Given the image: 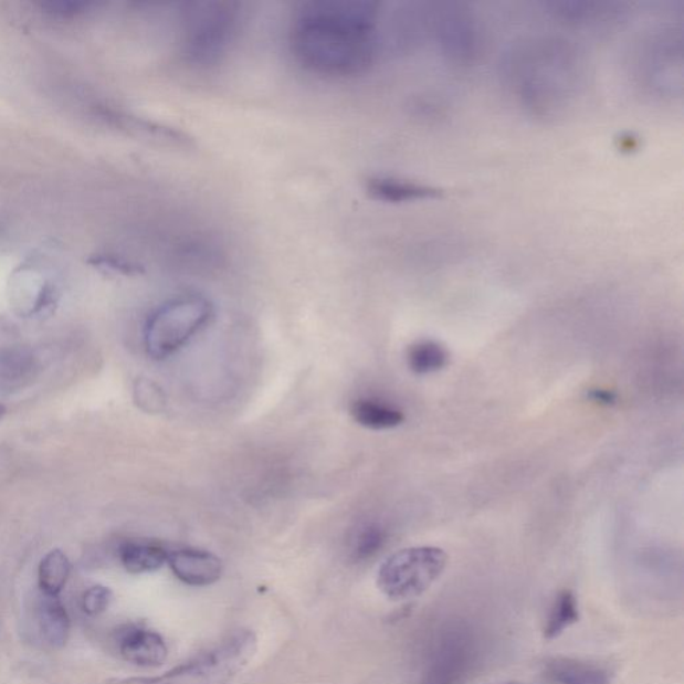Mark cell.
I'll list each match as a JSON object with an SVG mask.
<instances>
[{"label": "cell", "mask_w": 684, "mask_h": 684, "mask_svg": "<svg viewBox=\"0 0 684 684\" xmlns=\"http://www.w3.org/2000/svg\"><path fill=\"white\" fill-rule=\"evenodd\" d=\"M379 44V10L373 3L324 0L294 12L290 48L308 73L334 80L366 73Z\"/></svg>", "instance_id": "cell-1"}, {"label": "cell", "mask_w": 684, "mask_h": 684, "mask_svg": "<svg viewBox=\"0 0 684 684\" xmlns=\"http://www.w3.org/2000/svg\"><path fill=\"white\" fill-rule=\"evenodd\" d=\"M503 73L522 105L540 118L566 108L583 78L578 51L558 40L517 44L505 55Z\"/></svg>", "instance_id": "cell-2"}, {"label": "cell", "mask_w": 684, "mask_h": 684, "mask_svg": "<svg viewBox=\"0 0 684 684\" xmlns=\"http://www.w3.org/2000/svg\"><path fill=\"white\" fill-rule=\"evenodd\" d=\"M257 645L253 631H236L217 648L164 675L126 677L108 684H229L252 662Z\"/></svg>", "instance_id": "cell-3"}, {"label": "cell", "mask_w": 684, "mask_h": 684, "mask_svg": "<svg viewBox=\"0 0 684 684\" xmlns=\"http://www.w3.org/2000/svg\"><path fill=\"white\" fill-rule=\"evenodd\" d=\"M213 316L208 298L189 294L152 312L145 326V347L152 360H165L182 349Z\"/></svg>", "instance_id": "cell-4"}, {"label": "cell", "mask_w": 684, "mask_h": 684, "mask_svg": "<svg viewBox=\"0 0 684 684\" xmlns=\"http://www.w3.org/2000/svg\"><path fill=\"white\" fill-rule=\"evenodd\" d=\"M449 555L438 547H411L394 553L377 572V587L388 599L401 602L421 597L444 573Z\"/></svg>", "instance_id": "cell-5"}, {"label": "cell", "mask_w": 684, "mask_h": 684, "mask_svg": "<svg viewBox=\"0 0 684 684\" xmlns=\"http://www.w3.org/2000/svg\"><path fill=\"white\" fill-rule=\"evenodd\" d=\"M185 31V55L191 65L212 66L225 55L235 34V14L228 4H203L191 12Z\"/></svg>", "instance_id": "cell-6"}, {"label": "cell", "mask_w": 684, "mask_h": 684, "mask_svg": "<svg viewBox=\"0 0 684 684\" xmlns=\"http://www.w3.org/2000/svg\"><path fill=\"white\" fill-rule=\"evenodd\" d=\"M430 18L434 38L446 56L459 63L476 60L481 38L475 17L464 4H439Z\"/></svg>", "instance_id": "cell-7"}, {"label": "cell", "mask_w": 684, "mask_h": 684, "mask_svg": "<svg viewBox=\"0 0 684 684\" xmlns=\"http://www.w3.org/2000/svg\"><path fill=\"white\" fill-rule=\"evenodd\" d=\"M475 648L469 631L455 629L446 631L436 649L430 670L428 684H457L469 673Z\"/></svg>", "instance_id": "cell-8"}, {"label": "cell", "mask_w": 684, "mask_h": 684, "mask_svg": "<svg viewBox=\"0 0 684 684\" xmlns=\"http://www.w3.org/2000/svg\"><path fill=\"white\" fill-rule=\"evenodd\" d=\"M168 565L177 579L193 587L212 586L221 579L223 572L219 556L193 548L169 553Z\"/></svg>", "instance_id": "cell-9"}, {"label": "cell", "mask_w": 684, "mask_h": 684, "mask_svg": "<svg viewBox=\"0 0 684 684\" xmlns=\"http://www.w3.org/2000/svg\"><path fill=\"white\" fill-rule=\"evenodd\" d=\"M366 190L373 200L386 203L432 201L443 196V190L431 185L388 176L368 178Z\"/></svg>", "instance_id": "cell-10"}, {"label": "cell", "mask_w": 684, "mask_h": 684, "mask_svg": "<svg viewBox=\"0 0 684 684\" xmlns=\"http://www.w3.org/2000/svg\"><path fill=\"white\" fill-rule=\"evenodd\" d=\"M119 652L124 660L140 667H156L168 657L164 638L156 631L133 628L119 638Z\"/></svg>", "instance_id": "cell-11"}, {"label": "cell", "mask_w": 684, "mask_h": 684, "mask_svg": "<svg viewBox=\"0 0 684 684\" xmlns=\"http://www.w3.org/2000/svg\"><path fill=\"white\" fill-rule=\"evenodd\" d=\"M38 628L50 648L62 649L70 636V618L60 598L42 593L38 604Z\"/></svg>", "instance_id": "cell-12"}, {"label": "cell", "mask_w": 684, "mask_h": 684, "mask_svg": "<svg viewBox=\"0 0 684 684\" xmlns=\"http://www.w3.org/2000/svg\"><path fill=\"white\" fill-rule=\"evenodd\" d=\"M546 675L556 684H610V675L594 664L554 657L546 663Z\"/></svg>", "instance_id": "cell-13"}, {"label": "cell", "mask_w": 684, "mask_h": 684, "mask_svg": "<svg viewBox=\"0 0 684 684\" xmlns=\"http://www.w3.org/2000/svg\"><path fill=\"white\" fill-rule=\"evenodd\" d=\"M357 424L372 431H387L404 423L406 415L388 402L373 399H360L350 407Z\"/></svg>", "instance_id": "cell-14"}, {"label": "cell", "mask_w": 684, "mask_h": 684, "mask_svg": "<svg viewBox=\"0 0 684 684\" xmlns=\"http://www.w3.org/2000/svg\"><path fill=\"white\" fill-rule=\"evenodd\" d=\"M119 559L130 573L155 572L168 562L169 551L156 543L129 541L120 546Z\"/></svg>", "instance_id": "cell-15"}, {"label": "cell", "mask_w": 684, "mask_h": 684, "mask_svg": "<svg viewBox=\"0 0 684 684\" xmlns=\"http://www.w3.org/2000/svg\"><path fill=\"white\" fill-rule=\"evenodd\" d=\"M72 571V565L65 553L61 549H53L41 561L38 570V583L42 593L57 597L65 587Z\"/></svg>", "instance_id": "cell-16"}, {"label": "cell", "mask_w": 684, "mask_h": 684, "mask_svg": "<svg viewBox=\"0 0 684 684\" xmlns=\"http://www.w3.org/2000/svg\"><path fill=\"white\" fill-rule=\"evenodd\" d=\"M449 351L443 345L433 340L414 343L408 349L407 361L415 375H431L443 369L449 364Z\"/></svg>", "instance_id": "cell-17"}, {"label": "cell", "mask_w": 684, "mask_h": 684, "mask_svg": "<svg viewBox=\"0 0 684 684\" xmlns=\"http://www.w3.org/2000/svg\"><path fill=\"white\" fill-rule=\"evenodd\" d=\"M579 622L578 599L570 590L561 591L555 599L551 612L547 619L545 638L548 641L559 638L562 632Z\"/></svg>", "instance_id": "cell-18"}, {"label": "cell", "mask_w": 684, "mask_h": 684, "mask_svg": "<svg viewBox=\"0 0 684 684\" xmlns=\"http://www.w3.org/2000/svg\"><path fill=\"white\" fill-rule=\"evenodd\" d=\"M387 533L380 524L367 523L350 536V558L356 561L372 559L386 545Z\"/></svg>", "instance_id": "cell-19"}, {"label": "cell", "mask_w": 684, "mask_h": 684, "mask_svg": "<svg viewBox=\"0 0 684 684\" xmlns=\"http://www.w3.org/2000/svg\"><path fill=\"white\" fill-rule=\"evenodd\" d=\"M113 593L111 588L105 586H94L88 588L82 594L81 604L82 610L91 617H97L99 613L105 612L108 604H111Z\"/></svg>", "instance_id": "cell-20"}, {"label": "cell", "mask_w": 684, "mask_h": 684, "mask_svg": "<svg viewBox=\"0 0 684 684\" xmlns=\"http://www.w3.org/2000/svg\"><path fill=\"white\" fill-rule=\"evenodd\" d=\"M91 262L101 270L126 274V276H136V274L143 272L140 266L119 257H112V255H95Z\"/></svg>", "instance_id": "cell-21"}, {"label": "cell", "mask_w": 684, "mask_h": 684, "mask_svg": "<svg viewBox=\"0 0 684 684\" xmlns=\"http://www.w3.org/2000/svg\"><path fill=\"white\" fill-rule=\"evenodd\" d=\"M92 3L87 2H44L41 8L50 12V14L72 17L85 12L91 8Z\"/></svg>", "instance_id": "cell-22"}, {"label": "cell", "mask_w": 684, "mask_h": 684, "mask_svg": "<svg viewBox=\"0 0 684 684\" xmlns=\"http://www.w3.org/2000/svg\"><path fill=\"white\" fill-rule=\"evenodd\" d=\"M591 398L604 406H611L617 400L615 394L609 391H593Z\"/></svg>", "instance_id": "cell-23"}, {"label": "cell", "mask_w": 684, "mask_h": 684, "mask_svg": "<svg viewBox=\"0 0 684 684\" xmlns=\"http://www.w3.org/2000/svg\"><path fill=\"white\" fill-rule=\"evenodd\" d=\"M4 413H6L4 407L0 406V420L3 419Z\"/></svg>", "instance_id": "cell-24"}, {"label": "cell", "mask_w": 684, "mask_h": 684, "mask_svg": "<svg viewBox=\"0 0 684 684\" xmlns=\"http://www.w3.org/2000/svg\"><path fill=\"white\" fill-rule=\"evenodd\" d=\"M504 684H523V683H519V682H511V683H504Z\"/></svg>", "instance_id": "cell-25"}]
</instances>
